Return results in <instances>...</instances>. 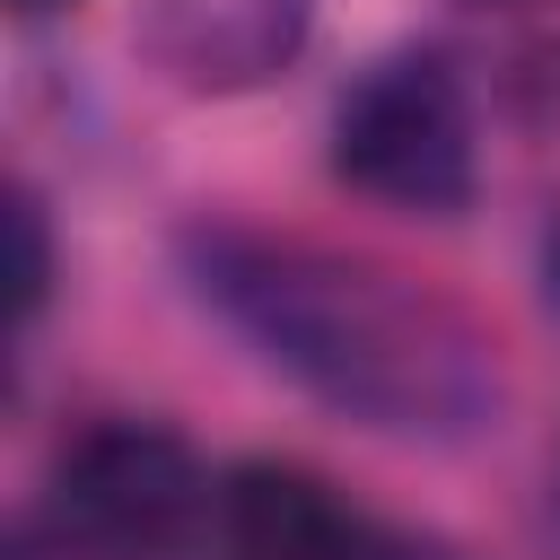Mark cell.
I'll return each mask as SVG.
<instances>
[{"mask_svg": "<svg viewBox=\"0 0 560 560\" xmlns=\"http://www.w3.org/2000/svg\"><path fill=\"white\" fill-rule=\"evenodd\" d=\"M219 306L280 359L298 368L315 394H332L341 411L376 420V429H429L446 411L481 402V359L464 332H429L446 315L394 298L376 271L359 262H324V254H236L219 262Z\"/></svg>", "mask_w": 560, "mask_h": 560, "instance_id": "cell-1", "label": "cell"}, {"mask_svg": "<svg viewBox=\"0 0 560 560\" xmlns=\"http://www.w3.org/2000/svg\"><path fill=\"white\" fill-rule=\"evenodd\" d=\"M332 166L394 210H455L472 192V122L438 61H385L332 122Z\"/></svg>", "mask_w": 560, "mask_h": 560, "instance_id": "cell-2", "label": "cell"}, {"mask_svg": "<svg viewBox=\"0 0 560 560\" xmlns=\"http://www.w3.org/2000/svg\"><path fill=\"white\" fill-rule=\"evenodd\" d=\"M201 508V472L166 429L114 420L61 455V516L96 542H166Z\"/></svg>", "mask_w": 560, "mask_h": 560, "instance_id": "cell-3", "label": "cell"}, {"mask_svg": "<svg viewBox=\"0 0 560 560\" xmlns=\"http://www.w3.org/2000/svg\"><path fill=\"white\" fill-rule=\"evenodd\" d=\"M219 542L228 560H359L341 499L298 464H236L219 481Z\"/></svg>", "mask_w": 560, "mask_h": 560, "instance_id": "cell-4", "label": "cell"}, {"mask_svg": "<svg viewBox=\"0 0 560 560\" xmlns=\"http://www.w3.org/2000/svg\"><path fill=\"white\" fill-rule=\"evenodd\" d=\"M0 228H9V315L26 324V315L44 306V280H52V245H44V210H35L26 192H9V210H0Z\"/></svg>", "mask_w": 560, "mask_h": 560, "instance_id": "cell-5", "label": "cell"}, {"mask_svg": "<svg viewBox=\"0 0 560 560\" xmlns=\"http://www.w3.org/2000/svg\"><path fill=\"white\" fill-rule=\"evenodd\" d=\"M551 289H560V245H551Z\"/></svg>", "mask_w": 560, "mask_h": 560, "instance_id": "cell-6", "label": "cell"}, {"mask_svg": "<svg viewBox=\"0 0 560 560\" xmlns=\"http://www.w3.org/2000/svg\"><path fill=\"white\" fill-rule=\"evenodd\" d=\"M18 9H61V0H18Z\"/></svg>", "mask_w": 560, "mask_h": 560, "instance_id": "cell-7", "label": "cell"}]
</instances>
